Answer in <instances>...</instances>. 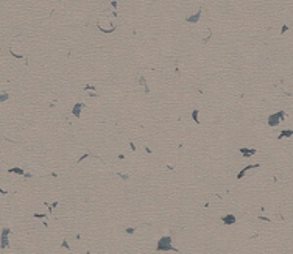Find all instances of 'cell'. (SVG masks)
<instances>
[{
  "mask_svg": "<svg viewBox=\"0 0 293 254\" xmlns=\"http://www.w3.org/2000/svg\"><path fill=\"white\" fill-rule=\"evenodd\" d=\"M257 167H259V164H254V165H248V167H245L243 170H242L240 173H238V175H237V178H238V179H240V178H243V176H245V173L248 172V170H251V168H257Z\"/></svg>",
  "mask_w": 293,
  "mask_h": 254,
  "instance_id": "cell-5",
  "label": "cell"
},
{
  "mask_svg": "<svg viewBox=\"0 0 293 254\" xmlns=\"http://www.w3.org/2000/svg\"><path fill=\"white\" fill-rule=\"evenodd\" d=\"M240 153H242V155H245V156H251V155L256 153V150H245V148H242Z\"/></svg>",
  "mask_w": 293,
  "mask_h": 254,
  "instance_id": "cell-7",
  "label": "cell"
},
{
  "mask_svg": "<svg viewBox=\"0 0 293 254\" xmlns=\"http://www.w3.org/2000/svg\"><path fill=\"white\" fill-rule=\"evenodd\" d=\"M80 108H81V105H78L75 108V111H73V114H75V115H80Z\"/></svg>",
  "mask_w": 293,
  "mask_h": 254,
  "instance_id": "cell-10",
  "label": "cell"
},
{
  "mask_svg": "<svg viewBox=\"0 0 293 254\" xmlns=\"http://www.w3.org/2000/svg\"><path fill=\"white\" fill-rule=\"evenodd\" d=\"M10 172H13V173H19V175H24V170H20V168H11Z\"/></svg>",
  "mask_w": 293,
  "mask_h": 254,
  "instance_id": "cell-9",
  "label": "cell"
},
{
  "mask_svg": "<svg viewBox=\"0 0 293 254\" xmlns=\"http://www.w3.org/2000/svg\"><path fill=\"white\" fill-rule=\"evenodd\" d=\"M157 249H159V251H170V249H173L172 238L170 237H162L159 242H157Z\"/></svg>",
  "mask_w": 293,
  "mask_h": 254,
  "instance_id": "cell-1",
  "label": "cell"
},
{
  "mask_svg": "<svg viewBox=\"0 0 293 254\" xmlns=\"http://www.w3.org/2000/svg\"><path fill=\"white\" fill-rule=\"evenodd\" d=\"M284 115H285V114L282 112V111H281V112H277V114L270 115V117H268V125H270V126H276L277 123L281 122L279 118H284Z\"/></svg>",
  "mask_w": 293,
  "mask_h": 254,
  "instance_id": "cell-2",
  "label": "cell"
},
{
  "mask_svg": "<svg viewBox=\"0 0 293 254\" xmlns=\"http://www.w3.org/2000/svg\"><path fill=\"white\" fill-rule=\"evenodd\" d=\"M198 19H200V13H198V14H195V16H192V17H189L187 20H189V22H196Z\"/></svg>",
  "mask_w": 293,
  "mask_h": 254,
  "instance_id": "cell-8",
  "label": "cell"
},
{
  "mask_svg": "<svg viewBox=\"0 0 293 254\" xmlns=\"http://www.w3.org/2000/svg\"><path fill=\"white\" fill-rule=\"evenodd\" d=\"M292 136H293L292 129H284V131L279 134V139H282V137H292Z\"/></svg>",
  "mask_w": 293,
  "mask_h": 254,
  "instance_id": "cell-6",
  "label": "cell"
},
{
  "mask_svg": "<svg viewBox=\"0 0 293 254\" xmlns=\"http://www.w3.org/2000/svg\"><path fill=\"white\" fill-rule=\"evenodd\" d=\"M8 236H10V229H3L2 232V248L8 246Z\"/></svg>",
  "mask_w": 293,
  "mask_h": 254,
  "instance_id": "cell-3",
  "label": "cell"
},
{
  "mask_svg": "<svg viewBox=\"0 0 293 254\" xmlns=\"http://www.w3.org/2000/svg\"><path fill=\"white\" fill-rule=\"evenodd\" d=\"M221 220H223L225 225H234V223H236V217H234L232 214H229V215H225Z\"/></svg>",
  "mask_w": 293,
  "mask_h": 254,
  "instance_id": "cell-4",
  "label": "cell"
}]
</instances>
